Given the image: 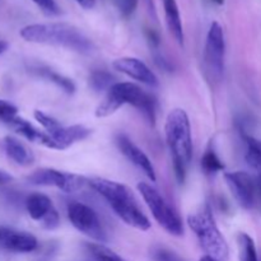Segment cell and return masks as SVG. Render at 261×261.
I'll return each mask as SVG.
<instances>
[{
    "label": "cell",
    "mask_w": 261,
    "mask_h": 261,
    "mask_svg": "<svg viewBox=\"0 0 261 261\" xmlns=\"http://www.w3.org/2000/svg\"><path fill=\"white\" fill-rule=\"evenodd\" d=\"M163 8H165L166 23H167L168 31L173 36L178 45H184V28L181 22L180 10H178L176 0H163Z\"/></svg>",
    "instance_id": "cell-17"
},
{
    "label": "cell",
    "mask_w": 261,
    "mask_h": 261,
    "mask_svg": "<svg viewBox=\"0 0 261 261\" xmlns=\"http://www.w3.org/2000/svg\"><path fill=\"white\" fill-rule=\"evenodd\" d=\"M37 70L38 74H41V75L45 76V78L50 79L53 83H55L56 86L60 87L65 93L73 94L74 92H75V86H74V83L71 82V79L61 75V74L56 73V71L51 70V69H37Z\"/></svg>",
    "instance_id": "cell-23"
},
{
    "label": "cell",
    "mask_w": 261,
    "mask_h": 261,
    "mask_svg": "<svg viewBox=\"0 0 261 261\" xmlns=\"http://www.w3.org/2000/svg\"><path fill=\"white\" fill-rule=\"evenodd\" d=\"M87 249L96 261H124L116 252L103 246L102 244H88Z\"/></svg>",
    "instance_id": "cell-24"
},
{
    "label": "cell",
    "mask_w": 261,
    "mask_h": 261,
    "mask_svg": "<svg viewBox=\"0 0 261 261\" xmlns=\"http://www.w3.org/2000/svg\"><path fill=\"white\" fill-rule=\"evenodd\" d=\"M8 42L7 41H3V40H0V55H2V54H4L5 51L8 50Z\"/></svg>",
    "instance_id": "cell-33"
},
{
    "label": "cell",
    "mask_w": 261,
    "mask_h": 261,
    "mask_svg": "<svg viewBox=\"0 0 261 261\" xmlns=\"http://www.w3.org/2000/svg\"><path fill=\"white\" fill-rule=\"evenodd\" d=\"M89 134H91V130L83 125H71V126L61 125L56 132L50 134V137L55 142L56 150H64L73 145L74 143L87 139Z\"/></svg>",
    "instance_id": "cell-15"
},
{
    "label": "cell",
    "mask_w": 261,
    "mask_h": 261,
    "mask_svg": "<svg viewBox=\"0 0 261 261\" xmlns=\"http://www.w3.org/2000/svg\"><path fill=\"white\" fill-rule=\"evenodd\" d=\"M54 208L51 199L45 194H31L25 200V209L33 221L41 222Z\"/></svg>",
    "instance_id": "cell-18"
},
{
    "label": "cell",
    "mask_w": 261,
    "mask_h": 261,
    "mask_svg": "<svg viewBox=\"0 0 261 261\" xmlns=\"http://www.w3.org/2000/svg\"><path fill=\"white\" fill-rule=\"evenodd\" d=\"M18 109L10 102L5 101V99H0V121L8 122L13 119V117L18 116Z\"/></svg>",
    "instance_id": "cell-26"
},
{
    "label": "cell",
    "mask_w": 261,
    "mask_h": 261,
    "mask_svg": "<svg viewBox=\"0 0 261 261\" xmlns=\"http://www.w3.org/2000/svg\"><path fill=\"white\" fill-rule=\"evenodd\" d=\"M37 246V239L33 234L3 227L2 234H0V247L3 249L12 252L28 254V252L35 251Z\"/></svg>",
    "instance_id": "cell-13"
},
{
    "label": "cell",
    "mask_w": 261,
    "mask_h": 261,
    "mask_svg": "<svg viewBox=\"0 0 261 261\" xmlns=\"http://www.w3.org/2000/svg\"><path fill=\"white\" fill-rule=\"evenodd\" d=\"M167 145L172 155L173 170L178 182H184L193 160V137L190 120L182 109H175L168 114L165 124Z\"/></svg>",
    "instance_id": "cell-3"
},
{
    "label": "cell",
    "mask_w": 261,
    "mask_h": 261,
    "mask_svg": "<svg viewBox=\"0 0 261 261\" xmlns=\"http://www.w3.org/2000/svg\"><path fill=\"white\" fill-rule=\"evenodd\" d=\"M114 68L117 71H121L125 75L130 76L132 79L140 82L149 87L158 86V78L144 61L138 58H132V56H125V58L116 59L114 61Z\"/></svg>",
    "instance_id": "cell-11"
},
{
    "label": "cell",
    "mask_w": 261,
    "mask_h": 261,
    "mask_svg": "<svg viewBox=\"0 0 261 261\" xmlns=\"http://www.w3.org/2000/svg\"><path fill=\"white\" fill-rule=\"evenodd\" d=\"M2 231H3V227L0 226V234H2Z\"/></svg>",
    "instance_id": "cell-36"
},
{
    "label": "cell",
    "mask_w": 261,
    "mask_h": 261,
    "mask_svg": "<svg viewBox=\"0 0 261 261\" xmlns=\"http://www.w3.org/2000/svg\"><path fill=\"white\" fill-rule=\"evenodd\" d=\"M124 105H132L139 110L145 119L154 124L155 121V101L149 93L139 86L130 82H116L107 91L103 101L96 109L97 117H109L114 115Z\"/></svg>",
    "instance_id": "cell-4"
},
{
    "label": "cell",
    "mask_w": 261,
    "mask_h": 261,
    "mask_svg": "<svg viewBox=\"0 0 261 261\" xmlns=\"http://www.w3.org/2000/svg\"><path fill=\"white\" fill-rule=\"evenodd\" d=\"M244 140L246 144L245 160L247 166L255 175H261V140L247 134H244Z\"/></svg>",
    "instance_id": "cell-19"
},
{
    "label": "cell",
    "mask_w": 261,
    "mask_h": 261,
    "mask_svg": "<svg viewBox=\"0 0 261 261\" xmlns=\"http://www.w3.org/2000/svg\"><path fill=\"white\" fill-rule=\"evenodd\" d=\"M33 3H35L46 15L60 14V8L56 4L55 0H33Z\"/></svg>",
    "instance_id": "cell-27"
},
{
    "label": "cell",
    "mask_w": 261,
    "mask_h": 261,
    "mask_svg": "<svg viewBox=\"0 0 261 261\" xmlns=\"http://www.w3.org/2000/svg\"><path fill=\"white\" fill-rule=\"evenodd\" d=\"M68 218L74 228L81 233L98 242H106L107 236L98 216L91 206L79 201H71L68 205Z\"/></svg>",
    "instance_id": "cell-9"
},
{
    "label": "cell",
    "mask_w": 261,
    "mask_h": 261,
    "mask_svg": "<svg viewBox=\"0 0 261 261\" xmlns=\"http://www.w3.org/2000/svg\"><path fill=\"white\" fill-rule=\"evenodd\" d=\"M8 125H9L13 130H15L18 134H20L22 137H24L25 139L30 140V142L43 145V147L50 148V149H56L55 142L53 140V138H51L47 133L43 132V130H40L36 126H33L28 120L19 116H15L8 122Z\"/></svg>",
    "instance_id": "cell-14"
},
{
    "label": "cell",
    "mask_w": 261,
    "mask_h": 261,
    "mask_svg": "<svg viewBox=\"0 0 261 261\" xmlns=\"http://www.w3.org/2000/svg\"><path fill=\"white\" fill-rule=\"evenodd\" d=\"M213 2L216 3V4L221 5V4H223V3H224V0H213Z\"/></svg>",
    "instance_id": "cell-35"
},
{
    "label": "cell",
    "mask_w": 261,
    "mask_h": 261,
    "mask_svg": "<svg viewBox=\"0 0 261 261\" xmlns=\"http://www.w3.org/2000/svg\"><path fill=\"white\" fill-rule=\"evenodd\" d=\"M201 168L206 175H216L224 170V165L221 158L217 155L216 150L209 147L201 157Z\"/></svg>",
    "instance_id": "cell-20"
},
{
    "label": "cell",
    "mask_w": 261,
    "mask_h": 261,
    "mask_svg": "<svg viewBox=\"0 0 261 261\" xmlns=\"http://www.w3.org/2000/svg\"><path fill=\"white\" fill-rule=\"evenodd\" d=\"M240 261H259L255 241L247 233L239 234Z\"/></svg>",
    "instance_id": "cell-21"
},
{
    "label": "cell",
    "mask_w": 261,
    "mask_h": 261,
    "mask_svg": "<svg viewBox=\"0 0 261 261\" xmlns=\"http://www.w3.org/2000/svg\"><path fill=\"white\" fill-rule=\"evenodd\" d=\"M138 191L143 196L145 204L148 205L150 213L158 222V224L172 236H182V221L180 219L178 214L168 205L165 198L152 185L147 182L138 184Z\"/></svg>",
    "instance_id": "cell-6"
},
{
    "label": "cell",
    "mask_w": 261,
    "mask_h": 261,
    "mask_svg": "<svg viewBox=\"0 0 261 261\" xmlns=\"http://www.w3.org/2000/svg\"><path fill=\"white\" fill-rule=\"evenodd\" d=\"M115 78L112 74L105 70H94L89 75V84L96 92L109 91L116 82H114Z\"/></svg>",
    "instance_id": "cell-22"
},
{
    "label": "cell",
    "mask_w": 261,
    "mask_h": 261,
    "mask_svg": "<svg viewBox=\"0 0 261 261\" xmlns=\"http://www.w3.org/2000/svg\"><path fill=\"white\" fill-rule=\"evenodd\" d=\"M256 180V189H257V206L261 208V175H254Z\"/></svg>",
    "instance_id": "cell-32"
},
{
    "label": "cell",
    "mask_w": 261,
    "mask_h": 261,
    "mask_svg": "<svg viewBox=\"0 0 261 261\" xmlns=\"http://www.w3.org/2000/svg\"><path fill=\"white\" fill-rule=\"evenodd\" d=\"M13 181V176L9 172H7L5 170L0 168V185H5V184H9Z\"/></svg>",
    "instance_id": "cell-30"
},
{
    "label": "cell",
    "mask_w": 261,
    "mask_h": 261,
    "mask_svg": "<svg viewBox=\"0 0 261 261\" xmlns=\"http://www.w3.org/2000/svg\"><path fill=\"white\" fill-rule=\"evenodd\" d=\"M5 154L14 163L19 166H30L35 162V155L32 150L28 149L20 140L14 137H5L3 140Z\"/></svg>",
    "instance_id": "cell-16"
},
{
    "label": "cell",
    "mask_w": 261,
    "mask_h": 261,
    "mask_svg": "<svg viewBox=\"0 0 261 261\" xmlns=\"http://www.w3.org/2000/svg\"><path fill=\"white\" fill-rule=\"evenodd\" d=\"M226 58V40L222 25L213 22L208 31L204 48V66L212 81H221L224 71Z\"/></svg>",
    "instance_id": "cell-7"
},
{
    "label": "cell",
    "mask_w": 261,
    "mask_h": 261,
    "mask_svg": "<svg viewBox=\"0 0 261 261\" xmlns=\"http://www.w3.org/2000/svg\"><path fill=\"white\" fill-rule=\"evenodd\" d=\"M199 261H219V260H217V259H214V257L208 256V255H206V256H203Z\"/></svg>",
    "instance_id": "cell-34"
},
{
    "label": "cell",
    "mask_w": 261,
    "mask_h": 261,
    "mask_svg": "<svg viewBox=\"0 0 261 261\" xmlns=\"http://www.w3.org/2000/svg\"><path fill=\"white\" fill-rule=\"evenodd\" d=\"M138 5V0H120V10L122 15L129 17L135 12Z\"/></svg>",
    "instance_id": "cell-29"
},
{
    "label": "cell",
    "mask_w": 261,
    "mask_h": 261,
    "mask_svg": "<svg viewBox=\"0 0 261 261\" xmlns=\"http://www.w3.org/2000/svg\"><path fill=\"white\" fill-rule=\"evenodd\" d=\"M152 257L154 261H185L178 254L167 247H154L152 251Z\"/></svg>",
    "instance_id": "cell-25"
},
{
    "label": "cell",
    "mask_w": 261,
    "mask_h": 261,
    "mask_svg": "<svg viewBox=\"0 0 261 261\" xmlns=\"http://www.w3.org/2000/svg\"><path fill=\"white\" fill-rule=\"evenodd\" d=\"M75 2L84 9H92L96 5V0H75Z\"/></svg>",
    "instance_id": "cell-31"
},
{
    "label": "cell",
    "mask_w": 261,
    "mask_h": 261,
    "mask_svg": "<svg viewBox=\"0 0 261 261\" xmlns=\"http://www.w3.org/2000/svg\"><path fill=\"white\" fill-rule=\"evenodd\" d=\"M188 224L196 234L199 244L208 256L219 261H226L228 259V244L217 227L213 214L208 205L203 206L196 213L190 214L188 217Z\"/></svg>",
    "instance_id": "cell-5"
},
{
    "label": "cell",
    "mask_w": 261,
    "mask_h": 261,
    "mask_svg": "<svg viewBox=\"0 0 261 261\" xmlns=\"http://www.w3.org/2000/svg\"><path fill=\"white\" fill-rule=\"evenodd\" d=\"M59 224H60V217H59L58 211L55 208L41 221V226L45 229H48V231L56 229L59 227Z\"/></svg>",
    "instance_id": "cell-28"
},
{
    "label": "cell",
    "mask_w": 261,
    "mask_h": 261,
    "mask_svg": "<svg viewBox=\"0 0 261 261\" xmlns=\"http://www.w3.org/2000/svg\"><path fill=\"white\" fill-rule=\"evenodd\" d=\"M116 144L117 147H119L120 152L129 160V162H132L133 165L137 166L140 171H143V173H144L152 182H154V167H153L152 161L148 158V155L145 154L137 144H134L126 135H117Z\"/></svg>",
    "instance_id": "cell-12"
},
{
    "label": "cell",
    "mask_w": 261,
    "mask_h": 261,
    "mask_svg": "<svg viewBox=\"0 0 261 261\" xmlns=\"http://www.w3.org/2000/svg\"><path fill=\"white\" fill-rule=\"evenodd\" d=\"M20 37L27 42L65 47L81 54L92 51V42L76 27L66 23H35L23 27Z\"/></svg>",
    "instance_id": "cell-2"
},
{
    "label": "cell",
    "mask_w": 261,
    "mask_h": 261,
    "mask_svg": "<svg viewBox=\"0 0 261 261\" xmlns=\"http://www.w3.org/2000/svg\"><path fill=\"white\" fill-rule=\"evenodd\" d=\"M224 180L237 203L245 209L257 206V189L255 176L244 171L224 173Z\"/></svg>",
    "instance_id": "cell-10"
},
{
    "label": "cell",
    "mask_w": 261,
    "mask_h": 261,
    "mask_svg": "<svg viewBox=\"0 0 261 261\" xmlns=\"http://www.w3.org/2000/svg\"><path fill=\"white\" fill-rule=\"evenodd\" d=\"M27 181L36 186H50L63 190L64 193H75L82 190L88 184V178L81 175L63 171L55 168H38L35 172L27 176Z\"/></svg>",
    "instance_id": "cell-8"
},
{
    "label": "cell",
    "mask_w": 261,
    "mask_h": 261,
    "mask_svg": "<svg viewBox=\"0 0 261 261\" xmlns=\"http://www.w3.org/2000/svg\"><path fill=\"white\" fill-rule=\"evenodd\" d=\"M88 185L109 203L115 214L127 226L139 231H148L150 228L149 219L139 208L132 191L126 186L101 177L89 178Z\"/></svg>",
    "instance_id": "cell-1"
}]
</instances>
